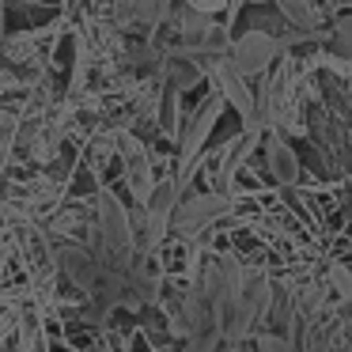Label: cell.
Wrapping results in <instances>:
<instances>
[{
	"label": "cell",
	"mask_w": 352,
	"mask_h": 352,
	"mask_svg": "<svg viewBox=\"0 0 352 352\" xmlns=\"http://www.w3.org/2000/svg\"><path fill=\"white\" fill-rule=\"evenodd\" d=\"M231 212V197L228 193H193V197H182L170 212V235L182 239V243H193L205 231H212L223 216Z\"/></svg>",
	"instance_id": "6da1fadb"
},
{
	"label": "cell",
	"mask_w": 352,
	"mask_h": 352,
	"mask_svg": "<svg viewBox=\"0 0 352 352\" xmlns=\"http://www.w3.org/2000/svg\"><path fill=\"white\" fill-rule=\"evenodd\" d=\"M280 38L269 31H258V27H250V31H243L239 38H231V50H228V61L235 72H243L246 80L254 76H265L269 69L276 65V57H280Z\"/></svg>",
	"instance_id": "7a4b0ae2"
},
{
	"label": "cell",
	"mask_w": 352,
	"mask_h": 352,
	"mask_svg": "<svg viewBox=\"0 0 352 352\" xmlns=\"http://www.w3.org/2000/svg\"><path fill=\"white\" fill-rule=\"evenodd\" d=\"M265 163H269V175H273V182L280 186H292L299 178V160L296 152H292L288 137H280V133H273L265 144Z\"/></svg>",
	"instance_id": "3957f363"
},
{
	"label": "cell",
	"mask_w": 352,
	"mask_h": 352,
	"mask_svg": "<svg viewBox=\"0 0 352 352\" xmlns=\"http://www.w3.org/2000/svg\"><path fill=\"white\" fill-rule=\"evenodd\" d=\"M220 344H223L220 329H201V333L182 337V349L178 352H220Z\"/></svg>",
	"instance_id": "277c9868"
},
{
	"label": "cell",
	"mask_w": 352,
	"mask_h": 352,
	"mask_svg": "<svg viewBox=\"0 0 352 352\" xmlns=\"http://www.w3.org/2000/svg\"><path fill=\"white\" fill-rule=\"evenodd\" d=\"M254 352H296L288 333H276V329H261L254 333Z\"/></svg>",
	"instance_id": "5b68a950"
},
{
	"label": "cell",
	"mask_w": 352,
	"mask_h": 352,
	"mask_svg": "<svg viewBox=\"0 0 352 352\" xmlns=\"http://www.w3.org/2000/svg\"><path fill=\"white\" fill-rule=\"evenodd\" d=\"M16 137H19V110L0 107V148L16 144Z\"/></svg>",
	"instance_id": "8992f818"
},
{
	"label": "cell",
	"mask_w": 352,
	"mask_h": 352,
	"mask_svg": "<svg viewBox=\"0 0 352 352\" xmlns=\"http://www.w3.org/2000/svg\"><path fill=\"white\" fill-rule=\"evenodd\" d=\"M333 46H337V54H349L352 57V12L333 23Z\"/></svg>",
	"instance_id": "52a82bcc"
},
{
	"label": "cell",
	"mask_w": 352,
	"mask_h": 352,
	"mask_svg": "<svg viewBox=\"0 0 352 352\" xmlns=\"http://www.w3.org/2000/svg\"><path fill=\"white\" fill-rule=\"evenodd\" d=\"M182 4H190V8L205 12V16H220L223 8H231L235 0H182Z\"/></svg>",
	"instance_id": "ba28073f"
},
{
	"label": "cell",
	"mask_w": 352,
	"mask_h": 352,
	"mask_svg": "<svg viewBox=\"0 0 352 352\" xmlns=\"http://www.w3.org/2000/svg\"><path fill=\"white\" fill-rule=\"evenodd\" d=\"M243 4H265V0H243Z\"/></svg>",
	"instance_id": "9c48e42d"
}]
</instances>
